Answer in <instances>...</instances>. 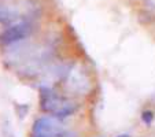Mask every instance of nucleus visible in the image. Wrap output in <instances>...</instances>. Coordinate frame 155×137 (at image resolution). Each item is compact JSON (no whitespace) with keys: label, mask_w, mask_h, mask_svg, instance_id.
<instances>
[{"label":"nucleus","mask_w":155,"mask_h":137,"mask_svg":"<svg viewBox=\"0 0 155 137\" xmlns=\"http://www.w3.org/2000/svg\"><path fill=\"white\" fill-rule=\"evenodd\" d=\"M120 137H128V136H120Z\"/></svg>","instance_id":"nucleus-4"},{"label":"nucleus","mask_w":155,"mask_h":137,"mask_svg":"<svg viewBox=\"0 0 155 137\" xmlns=\"http://www.w3.org/2000/svg\"><path fill=\"white\" fill-rule=\"evenodd\" d=\"M62 132L59 123L56 122V119L50 117H43L38 118L33 125V133L36 134H45V136L51 137H58L59 133Z\"/></svg>","instance_id":"nucleus-1"},{"label":"nucleus","mask_w":155,"mask_h":137,"mask_svg":"<svg viewBox=\"0 0 155 137\" xmlns=\"http://www.w3.org/2000/svg\"><path fill=\"white\" fill-rule=\"evenodd\" d=\"M11 19H12V17L8 10L4 8V7H0V24H7Z\"/></svg>","instance_id":"nucleus-3"},{"label":"nucleus","mask_w":155,"mask_h":137,"mask_svg":"<svg viewBox=\"0 0 155 137\" xmlns=\"http://www.w3.org/2000/svg\"><path fill=\"white\" fill-rule=\"evenodd\" d=\"M28 34V26L25 24H18L14 26H10L0 34V43L4 45L12 44L15 41H19Z\"/></svg>","instance_id":"nucleus-2"}]
</instances>
